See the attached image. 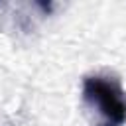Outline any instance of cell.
Returning a JSON list of instances; mask_svg holds the SVG:
<instances>
[{
	"label": "cell",
	"instance_id": "cell-1",
	"mask_svg": "<svg viewBox=\"0 0 126 126\" xmlns=\"http://www.w3.org/2000/svg\"><path fill=\"white\" fill-rule=\"evenodd\" d=\"M83 102L96 126H122L126 122V93L112 75L85 77Z\"/></svg>",
	"mask_w": 126,
	"mask_h": 126
}]
</instances>
